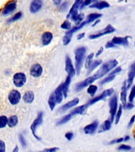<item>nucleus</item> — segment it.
Segmentation results:
<instances>
[{
    "mask_svg": "<svg viewBox=\"0 0 135 152\" xmlns=\"http://www.w3.org/2000/svg\"><path fill=\"white\" fill-rule=\"evenodd\" d=\"M117 65H118V61L116 59H111V60H109V61L104 63L101 66V67L97 71V73H95L93 75L90 76L82 82L78 83L75 86L76 91H81L84 88L87 87L89 85L92 84L96 80L102 78L103 76H104L109 72H111L112 69L115 68Z\"/></svg>",
    "mask_w": 135,
    "mask_h": 152,
    "instance_id": "nucleus-1",
    "label": "nucleus"
},
{
    "mask_svg": "<svg viewBox=\"0 0 135 152\" xmlns=\"http://www.w3.org/2000/svg\"><path fill=\"white\" fill-rule=\"evenodd\" d=\"M82 2L83 0H76L67 15V18H70L72 21H74L76 26L80 25L84 18V15L82 14H78V10L80 9Z\"/></svg>",
    "mask_w": 135,
    "mask_h": 152,
    "instance_id": "nucleus-2",
    "label": "nucleus"
},
{
    "mask_svg": "<svg viewBox=\"0 0 135 152\" xmlns=\"http://www.w3.org/2000/svg\"><path fill=\"white\" fill-rule=\"evenodd\" d=\"M75 69L76 73L79 75L82 66L83 61L85 59V53H86V48L79 47L75 50Z\"/></svg>",
    "mask_w": 135,
    "mask_h": 152,
    "instance_id": "nucleus-3",
    "label": "nucleus"
},
{
    "mask_svg": "<svg viewBox=\"0 0 135 152\" xmlns=\"http://www.w3.org/2000/svg\"><path fill=\"white\" fill-rule=\"evenodd\" d=\"M43 117H44V113H43V112H40V113H38L36 118L34 120V121H33V124H32L30 126V129L31 131H32V133H33V136L38 140H41V138L36 135V129H37V128L39 126L42 124Z\"/></svg>",
    "mask_w": 135,
    "mask_h": 152,
    "instance_id": "nucleus-4",
    "label": "nucleus"
},
{
    "mask_svg": "<svg viewBox=\"0 0 135 152\" xmlns=\"http://www.w3.org/2000/svg\"><path fill=\"white\" fill-rule=\"evenodd\" d=\"M109 107H110V115H111V121L114 122L117 109H118V97L117 95H114L109 101Z\"/></svg>",
    "mask_w": 135,
    "mask_h": 152,
    "instance_id": "nucleus-5",
    "label": "nucleus"
},
{
    "mask_svg": "<svg viewBox=\"0 0 135 152\" xmlns=\"http://www.w3.org/2000/svg\"><path fill=\"white\" fill-rule=\"evenodd\" d=\"M114 93V89L113 88H110L108 90H104V92L102 93L101 94L98 95L97 97H93L92 100H90L89 102H88V105H92V104L97 103V102L101 101V100H104L107 97H110Z\"/></svg>",
    "mask_w": 135,
    "mask_h": 152,
    "instance_id": "nucleus-6",
    "label": "nucleus"
},
{
    "mask_svg": "<svg viewBox=\"0 0 135 152\" xmlns=\"http://www.w3.org/2000/svg\"><path fill=\"white\" fill-rule=\"evenodd\" d=\"M26 80H27V78H26L25 74L22 72H17L14 74L13 77V82L16 87H22L25 84Z\"/></svg>",
    "mask_w": 135,
    "mask_h": 152,
    "instance_id": "nucleus-7",
    "label": "nucleus"
},
{
    "mask_svg": "<svg viewBox=\"0 0 135 152\" xmlns=\"http://www.w3.org/2000/svg\"><path fill=\"white\" fill-rule=\"evenodd\" d=\"M115 31V28H114L112 26H111V25H108L106 28H104V30L99 31L98 33H94V34H91V35H89V38L90 40H94V39H97V38L101 37H103V36L104 35L111 34V33H114Z\"/></svg>",
    "mask_w": 135,
    "mask_h": 152,
    "instance_id": "nucleus-8",
    "label": "nucleus"
},
{
    "mask_svg": "<svg viewBox=\"0 0 135 152\" xmlns=\"http://www.w3.org/2000/svg\"><path fill=\"white\" fill-rule=\"evenodd\" d=\"M21 93L17 90H12L8 95V100H9V103L13 105L18 104L21 101Z\"/></svg>",
    "mask_w": 135,
    "mask_h": 152,
    "instance_id": "nucleus-9",
    "label": "nucleus"
},
{
    "mask_svg": "<svg viewBox=\"0 0 135 152\" xmlns=\"http://www.w3.org/2000/svg\"><path fill=\"white\" fill-rule=\"evenodd\" d=\"M65 70L68 74V75L71 76V77H73L76 74V69L74 68L73 64H72V60L70 59V58L66 56V60H65Z\"/></svg>",
    "mask_w": 135,
    "mask_h": 152,
    "instance_id": "nucleus-10",
    "label": "nucleus"
},
{
    "mask_svg": "<svg viewBox=\"0 0 135 152\" xmlns=\"http://www.w3.org/2000/svg\"><path fill=\"white\" fill-rule=\"evenodd\" d=\"M17 8V2L16 1H10V2H7L4 8L2 9V13L3 15H7V14H11L12 12H14Z\"/></svg>",
    "mask_w": 135,
    "mask_h": 152,
    "instance_id": "nucleus-11",
    "label": "nucleus"
},
{
    "mask_svg": "<svg viewBox=\"0 0 135 152\" xmlns=\"http://www.w3.org/2000/svg\"><path fill=\"white\" fill-rule=\"evenodd\" d=\"M43 73L42 66L39 64H33L30 68V75L34 78H38L40 77Z\"/></svg>",
    "mask_w": 135,
    "mask_h": 152,
    "instance_id": "nucleus-12",
    "label": "nucleus"
},
{
    "mask_svg": "<svg viewBox=\"0 0 135 152\" xmlns=\"http://www.w3.org/2000/svg\"><path fill=\"white\" fill-rule=\"evenodd\" d=\"M43 6L42 0H33L31 2L30 7H29V11L32 14H36L37 13Z\"/></svg>",
    "mask_w": 135,
    "mask_h": 152,
    "instance_id": "nucleus-13",
    "label": "nucleus"
},
{
    "mask_svg": "<svg viewBox=\"0 0 135 152\" xmlns=\"http://www.w3.org/2000/svg\"><path fill=\"white\" fill-rule=\"evenodd\" d=\"M97 128H98V121H95L92 124L85 126L84 129H83V131L87 135H92V134L95 133V132L97 131Z\"/></svg>",
    "mask_w": 135,
    "mask_h": 152,
    "instance_id": "nucleus-14",
    "label": "nucleus"
},
{
    "mask_svg": "<svg viewBox=\"0 0 135 152\" xmlns=\"http://www.w3.org/2000/svg\"><path fill=\"white\" fill-rule=\"evenodd\" d=\"M135 78V69H134V64L131 65L130 68V71H129V73H128V78L127 81H126V89L129 90L130 87H131V86L133 84V82H134V79Z\"/></svg>",
    "mask_w": 135,
    "mask_h": 152,
    "instance_id": "nucleus-15",
    "label": "nucleus"
},
{
    "mask_svg": "<svg viewBox=\"0 0 135 152\" xmlns=\"http://www.w3.org/2000/svg\"><path fill=\"white\" fill-rule=\"evenodd\" d=\"M78 103H79V98H78V97H76V98L73 99L72 101H70V102H67V103H66L65 104H63V105L60 108V109H59V112L66 111V110H68L69 109H70L72 107L76 106Z\"/></svg>",
    "mask_w": 135,
    "mask_h": 152,
    "instance_id": "nucleus-16",
    "label": "nucleus"
},
{
    "mask_svg": "<svg viewBox=\"0 0 135 152\" xmlns=\"http://www.w3.org/2000/svg\"><path fill=\"white\" fill-rule=\"evenodd\" d=\"M54 96L56 99L57 103H61L62 99H63V92H62V83L58 86L54 90Z\"/></svg>",
    "mask_w": 135,
    "mask_h": 152,
    "instance_id": "nucleus-17",
    "label": "nucleus"
},
{
    "mask_svg": "<svg viewBox=\"0 0 135 152\" xmlns=\"http://www.w3.org/2000/svg\"><path fill=\"white\" fill-rule=\"evenodd\" d=\"M52 39H53V34L51 32L44 33L41 37V41H42L43 45H48L52 42Z\"/></svg>",
    "mask_w": 135,
    "mask_h": 152,
    "instance_id": "nucleus-18",
    "label": "nucleus"
},
{
    "mask_svg": "<svg viewBox=\"0 0 135 152\" xmlns=\"http://www.w3.org/2000/svg\"><path fill=\"white\" fill-rule=\"evenodd\" d=\"M126 81H124L122 86V90H121L120 94V100L122 102V104L123 107H125L126 104Z\"/></svg>",
    "mask_w": 135,
    "mask_h": 152,
    "instance_id": "nucleus-19",
    "label": "nucleus"
},
{
    "mask_svg": "<svg viewBox=\"0 0 135 152\" xmlns=\"http://www.w3.org/2000/svg\"><path fill=\"white\" fill-rule=\"evenodd\" d=\"M89 7L90 8H97L98 10H103L110 7V4H109L108 2H104V1H101V2L94 1L93 4H90Z\"/></svg>",
    "mask_w": 135,
    "mask_h": 152,
    "instance_id": "nucleus-20",
    "label": "nucleus"
},
{
    "mask_svg": "<svg viewBox=\"0 0 135 152\" xmlns=\"http://www.w3.org/2000/svg\"><path fill=\"white\" fill-rule=\"evenodd\" d=\"M34 98H35V95H34V93L33 91H27L24 94L23 97H22V99L25 103L27 104H31L33 103V101H34Z\"/></svg>",
    "mask_w": 135,
    "mask_h": 152,
    "instance_id": "nucleus-21",
    "label": "nucleus"
},
{
    "mask_svg": "<svg viewBox=\"0 0 135 152\" xmlns=\"http://www.w3.org/2000/svg\"><path fill=\"white\" fill-rule=\"evenodd\" d=\"M71 78H72V77L68 75L66 77V81L62 83V92H63V96L65 98L67 97V94H68L69 91V86H70L71 83Z\"/></svg>",
    "mask_w": 135,
    "mask_h": 152,
    "instance_id": "nucleus-22",
    "label": "nucleus"
},
{
    "mask_svg": "<svg viewBox=\"0 0 135 152\" xmlns=\"http://www.w3.org/2000/svg\"><path fill=\"white\" fill-rule=\"evenodd\" d=\"M112 42L115 45H125L127 46L129 42H128V37H113Z\"/></svg>",
    "mask_w": 135,
    "mask_h": 152,
    "instance_id": "nucleus-23",
    "label": "nucleus"
},
{
    "mask_svg": "<svg viewBox=\"0 0 135 152\" xmlns=\"http://www.w3.org/2000/svg\"><path fill=\"white\" fill-rule=\"evenodd\" d=\"M88 106H89L88 104H83V105H81V106L77 107V108H75V109L72 110L70 114L72 115V116L78 115V114H79V115H82V114L85 113V110H86Z\"/></svg>",
    "mask_w": 135,
    "mask_h": 152,
    "instance_id": "nucleus-24",
    "label": "nucleus"
},
{
    "mask_svg": "<svg viewBox=\"0 0 135 152\" xmlns=\"http://www.w3.org/2000/svg\"><path fill=\"white\" fill-rule=\"evenodd\" d=\"M111 120H107L104 122V123L102 124L101 126L99 127V129L98 131V132H106V131L110 130V128L111 127Z\"/></svg>",
    "mask_w": 135,
    "mask_h": 152,
    "instance_id": "nucleus-25",
    "label": "nucleus"
},
{
    "mask_svg": "<svg viewBox=\"0 0 135 152\" xmlns=\"http://www.w3.org/2000/svg\"><path fill=\"white\" fill-rule=\"evenodd\" d=\"M18 123V118L16 115H13V116H10L8 118V124L7 125L9 126V128H14L17 124Z\"/></svg>",
    "mask_w": 135,
    "mask_h": 152,
    "instance_id": "nucleus-26",
    "label": "nucleus"
},
{
    "mask_svg": "<svg viewBox=\"0 0 135 152\" xmlns=\"http://www.w3.org/2000/svg\"><path fill=\"white\" fill-rule=\"evenodd\" d=\"M56 99H55V96H54V93H52V94L50 95L49 98H48V105L50 107V109L53 111L54 107L56 105Z\"/></svg>",
    "mask_w": 135,
    "mask_h": 152,
    "instance_id": "nucleus-27",
    "label": "nucleus"
},
{
    "mask_svg": "<svg viewBox=\"0 0 135 152\" xmlns=\"http://www.w3.org/2000/svg\"><path fill=\"white\" fill-rule=\"evenodd\" d=\"M102 64L101 59H97V60H95V61L92 62V64L89 66V67L88 68V74H90L92 72L95 68H97V66H99L100 64Z\"/></svg>",
    "mask_w": 135,
    "mask_h": 152,
    "instance_id": "nucleus-28",
    "label": "nucleus"
},
{
    "mask_svg": "<svg viewBox=\"0 0 135 152\" xmlns=\"http://www.w3.org/2000/svg\"><path fill=\"white\" fill-rule=\"evenodd\" d=\"M122 114H123V104H121V105L118 106V111L116 112L115 116V121H114V122H115V124H118L121 116H122Z\"/></svg>",
    "mask_w": 135,
    "mask_h": 152,
    "instance_id": "nucleus-29",
    "label": "nucleus"
},
{
    "mask_svg": "<svg viewBox=\"0 0 135 152\" xmlns=\"http://www.w3.org/2000/svg\"><path fill=\"white\" fill-rule=\"evenodd\" d=\"M72 115L70 113L67 114L66 116H64L62 119H60L58 122L56 123V125H62V124H64L67 123L69 121H70L71 118H72Z\"/></svg>",
    "mask_w": 135,
    "mask_h": 152,
    "instance_id": "nucleus-30",
    "label": "nucleus"
},
{
    "mask_svg": "<svg viewBox=\"0 0 135 152\" xmlns=\"http://www.w3.org/2000/svg\"><path fill=\"white\" fill-rule=\"evenodd\" d=\"M102 14H91L89 15H88L86 20L89 21V23H92V21H96L97 19H99V18H101Z\"/></svg>",
    "mask_w": 135,
    "mask_h": 152,
    "instance_id": "nucleus-31",
    "label": "nucleus"
},
{
    "mask_svg": "<svg viewBox=\"0 0 135 152\" xmlns=\"http://www.w3.org/2000/svg\"><path fill=\"white\" fill-rule=\"evenodd\" d=\"M97 89H98V88H97V86L91 84V85L89 86V87H88L87 93L91 95V96H94L96 92L97 91Z\"/></svg>",
    "mask_w": 135,
    "mask_h": 152,
    "instance_id": "nucleus-32",
    "label": "nucleus"
},
{
    "mask_svg": "<svg viewBox=\"0 0 135 152\" xmlns=\"http://www.w3.org/2000/svg\"><path fill=\"white\" fill-rule=\"evenodd\" d=\"M115 78V75H111V74H109V75L106 78H104L103 80L100 82V85H104V84H106L107 83H110L112 80H114Z\"/></svg>",
    "mask_w": 135,
    "mask_h": 152,
    "instance_id": "nucleus-33",
    "label": "nucleus"
},
{
    "mask_svg": "<svg viewBox=\"0 0 135 152\" xmlns=\"http://www.w3.org/2000/svg\"><path fill=\"white\" fill-rule=\"evenodd\" d=\"M21 17H22V13L21 12H18V13H17V14H15L14 15V16L12 17V18H10L7 21V22L8 23H12V22H14V21H17V20H19V19L21 18Z\"/></svg>",
    "mask_w": 135,
    "mask_h": 152,
    "instance_id": "nucleus-34",
    "label": "nucleus"
},
{
    "mask_svg": "<svg viewBox=\"0 0 135 152\" xmlns=\"http://www.w3.org/2000/svg\"><path fill=\"white\" fill-rule=\"evenodd\" d=\"M8 124V118L6 116H0V128H4Z\"/></svg>",
    "mask_w": 135,
    "mask_h": 152,
    "instance_id": "nucleus-35",
    "label": "nucleus"
},
{
    "mask_svg": "<svg viewBox=\"0 0 135 152\" xmlns=\"http://www.w3.org/2000/svg\"><path fill=\"white\" fill-rule=\"evenodd\" d=\"M93 56H94V53H92V52L91 54H89L88 56L87 59H86V61H85V67L87 69L89 67V66L91 65V64H92Z\"/></svg>",
    "mask_w": 135,
    "mask_h": 152,
    "instance_id": "nucleus-36",
    "label": "nucleus"
},
{
    "mask_svg": "<svg viewBox=\"0 0 135 152\" xmlns=\"http://www.w3.org/2000/svg\"><path fill=\"white\" fill-rule=\"evenodd\" d=\"M134 98H135V86H134L131 88L130 94H129V102H132L133 103Z\"/></svg>",
    "mask_w": 135,
    "mask_h": 152,
    "instance_id": "nucleus-37",
    "label": "nucleus"
},
{
    "mask_svg": "<svg viewBox=\"0 0 135 152\" xmlns=\"http://www.w3.org/2000/svg\"><path fill=\"white\" fill-rule=\"evenodd\" d=\"M61 28H63V29H66V30H70L71 28V23L68 20H66L61 25Z\"/></svg>",
    "mask_w": 135,
    "mask_h": 152,
    "instance_id": "nucleus-38",
    "label": "nucleus"
},
{
    "mask_svg": "<svg viewBox=\"0 0 135 152\" xmlns=\"http://www.w3.org/2000/svg\"><path fill=\"white\" fill-rule=\"evenodd\" d=\"M18 140H19V142H20V143H21L22 147H25L26 146H27V142H26L25 138V136H24L22 134H19Z\"/></svg>",
    "mask_w": 135,
    "mask_h": 152,
    "instance_id": "nucleus-39",
    "label": "nucleus"
},
{
    "mask_svg": "<svg viewBox=\"0 0 135 152\" xmlns=\"http://www.w3.org/2000/svg\"><path fill=\"white\" fill-rule=\"evenodd\" d=\"M118 149L119 150V151H130V150H131V147H130V146H128V145L123 144L120 145V146L118 147Z\"/></svg>",
    "mask_w": 135,
    "mask_h": 152,
    "instance_id": "nucleus-40",
    "label": "nucleus"
},
{
    "mask_svg": "<svg viewBox=\"0 0 135 152\" xmlns=\"http://www.w3.org/2000/svg\"><path fill=\"white\" fill-rule=\"evenodd\" d=\"M6 151V144L2 140H0V152Z\"/></svg>",
    "mask_w": 135,
    "mask_h": 152,
    "instance_id": "nucleus-41",
    "label": "nucleus"
},
{
    "mask_svg": "<svg viewBox=\"0 0 135 152\" xmlns=\"http://www.w3.org/2000/svg\"><path fill=\"white\" fill-rule=\"evenodd\" d=\"M65 137L66 138V140H68L69 141H70V140L73 138V133L71 132L66 133V134H65Z\"/></svg>",
    "mask_w": 135,
    "mask_h": 152,
    "instance_id": "nucleus-42",
    "label": "nucleus"
},
{
    "mask_svg": "<svg viewBox=\"0 0 135 152\" xmlns=\"http://www.w3.org/2000/svg\"><path fill=\"white\" fill-rule=\"evenodd\" d=\"M124 141V138H119V139H117V140H114L112 141L109 142V144H114V143H118V142H121Z\"/></svg>",
    "mask_w": 135,
    "mask_h": 152,
    "instance_id": "nucleus-43",
    "label": "nucleus"
},
{
    "mask_svg": "<svg viewBox=\"0 0 135 152\" xmlns=\"http://www.w3.org/2000/svg\"><path fill=\"white\" fill-rule=\"evenodd\" d=\"M92 2V0H85L84 2H82V4L81 6L80 9H82L83 7H85V6H88V5H90L91 4V2Z\"/></svg>",
    "mask_w": 135,
    "mask_h": 152,
    "instance_id": "nucleus-44",
    "label": "nucleus"
},
{
    "mask_svg": "<svg viewBox=\"0 0 135 152\" xmlns=\"http://www.w3.org/2000/svg\"><path fill=\"white\" fill-rule=\"evenodd\" d=\"M114 47H115V45L112 41H108V42L106 44V45H105V48H111Z\"/></svg>",
    "mask_w": 135,
    "mask_h": 152,
    "instance_id": "nucleus-45",
    "label": "nucleus"
},
{
    "mask_svg": "<svg viewBox=\"0 0 135 152\" xmlns=\"http://www.w3.org/2000/svg\"><path fill=\"white\" fill-rule=\"evenodd\" d=\"M59 148H57V147H53V148H46V149L44 150V151H47V152H54L58 151Z\"/></svg>",
    "mask_w": 135,
    "mask_h": 152,
    "instance_id": "nucleus-46",
    "label": "nucleus"
},
{
    "mask_svg": "<svg viewBox=\"0 0 135 152\" xmlns=\"http://www.w3.org/2000/svg\"><path fill=\"white\" fill-rule=\"evenodd\" d=\"M134 107V105L133 104L132 102H129V103H127V104H126L125 105V108L126 109H132Z\"/></svg>",
    "mask_w": 135,
    "mask_h": 152,
    "instance_id": "nucleus-47",
    "label": "nucleus"
},
{
    "mask_svg": "<svg viewBox=\"0 0 135 152\" xmlns=\"http://www.w3.org/2000/svg\"><path fill=\"white\" fill-rule=\"evenodd\" d=\"M122 71V68H121L120 66H118V67H117L116 69H115L114 71H112L110 74H111V75H115V74L118 73V72H120V71Z\"/></svg>",
    "mask_w": 135,
    "mask_h": 152,
    "instance_id": "nucleus-48",
    "label": "nucleus"
},
{
    "mask_svg": "<svg viewBox=\"0 0 135 152\" xmlns=\"http://www.w3.org/2000/svg\"><path fill=\"white\" fill-rule=\"evenodd\" d=\"M134 121H135V115H134V116H133L132 117H131L130 122H129V124H128V127H129V128H130V127H131L133 124L134 123Z\"/></svg>",
    "mask_w": 135,
    "mask_h": 152,
    "instance_id": "nucleus-49",
    "label": "nucleus"
},
{
    "mask_svg": "<svg viewBox=\"0 0 135 152\" xmlns=\"http://www.w3.org/2000/svg\"><path fill=\"white\" fill-rule=\"evenodd\" d=\"M103 52H104V48L101 47L99 50H98V52H97V54H96V56L97 57V56H100V55L103 53Z\"/></svg>",
    "mask_w": 135,
    "mask_h": 152,
    "instance_id": "nucleus-50",
    "label": "nucleus"
},
{
    "mask_svg": "<svg viewBox=\"0 0 135 152\" xmlns=\"http://www.w3.org/2000/svg\"><path fill=\"white\" fill-rule=\"evenodd\" d=\"M52 1H53V3L55 6H59V5H60V3H61L62 0H52Z\"/></svg>",
    "mask_w": 135,
    "mask_h": 152,
    "instance_id": "nucleus-51",
    "label": "nucleus"
},
{
    "mask_svg": "<svg viewBox=\"0 0 135 152\" xmlns=\"http://www.w3.org/2000/svg\"><path fill=\"white\" fill-rule=\"evenodd\" d=\"M85 33H80V34H78V40H81L82 38L85 37Z\"/></svg>",
    "mask_w": 135,
    "mask_h": 152,
    "instance_id": "nucleus-52",
    "label": "nucleus"
},
{
    "mask_svg": "<svg viewBox=\"0 0 135 152\" xmlns=\"http://www.w3.org/2000/svg\"><path fill=\"white\" fill-rule=\"evenodd\" d=\"M99 21H100V20H99V19H97V20H96V21H95L94 23L92 24V26H93V27H94V26H96V25H97V24L99 23Z\"/></svg>",
    "mask_w": 135,
    "mask_h": 152,
    "instance_id": "nucleus-53",
    "label": "nucleus"
},
{
    "mask_svg": "<svg viewBox=\"0 0 135 152\" xmlns=\"http://www.w3.org/2000/svg\"><path fill=\"white\" fill-rule=\"evenodd\" d=\"M67 5H68V3H67V2H65V3H63V4H62V8H63V10L66 9Z\"/></svg>",
    "mask_w": 135,
    "mask_h": 152,
    "instance_id": "nucleus-54",
    "label": "nucleus"
},
{
    "mask_svg": "<svg viewBox=\"0 0 135 152\" xmlns=\"http://www.w3.org/2000/svg\"><path fill=\"white\" fill-rule=\"evenodd\" d=\"M19 151L18 147H17V146H16V147H15V148H14V151H14V152H16V151Z\"/></svg>",
    "mask_w": 135,
    "mask_h": 152,
    "instance_id": "nucleus-55",
    "label": "nucleus"
},
{
    "mask_svg": "<svg viewBox=\"0 0 135 152\" xmlns=\"http://www.w3.org/2000/svg\"><path fill=\"white\" fill-rule=\"evenodd\" d=\"M128 140H130V136H126V137L124 138V141H127Z\"/></svg>",
    "mask_w": 135,
    "mask_h": 152,
    "instance_id": "nucleus-56",
    "label": "nucleus"
},
{
    "mask_svg": "<svg viewBox=\"0 0 135 152\" xmlns=\"http://www.w3.org/2000/svg\"><path fill=\"white\" fill-rule=\"evenodd\" d=\"M134 69H135V63H134Z\"/></svg>",
    "mask_w": 135,
    "mask_h": 152,
    "instance_id": "nucleus-57",
    "label": "nucleus"
},
{
    "mask_svg": "<svg viewBox=\"0 0 135 152\" xmlns=\"http://www.w3.org/2000/svg\"><path fill=\"white\" fill-rule=\"evenodd\" d=\"M134 139H135V135H134Z\"/></svg>",
    "mask_w": 135,
    "mask_h": 152,
    "instance_id": "nucleus-58",
    "label": "nucleus"
},
{
    "mask_svg": "<svg viewBox=\"0 0 135 152\" xmlns=\"http://www.w3.org/2000/svg\"><path fill=\"white\" fill-rule=\"evenodd\" d=\"M134 45H135V43H134Z\"/></svg>",
    "mask_w": 135,
    "mask_h": 152,
    "instance_id": "nucleus-59",
    "label": "nucleus"
}]
</instances>
